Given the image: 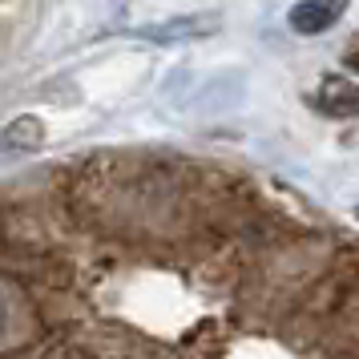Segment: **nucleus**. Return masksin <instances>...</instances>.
I'll return each instance as SVG.
<instances>
[{"label": "nucleus", "instance_id": "1", "mask_svg": "<svg viewBox=\"0 0 359 359\" xmlns=\"http://www.w3.org/2000/svg\"><path fill=\"white\" fill-rule=\"evenodd\" d=\"M343 13H347V0H299L291 8V29L299 36L327 33L331 25H339Z\"/></svg>", "mask_w": 359, "mask_h": 359}, {"label": "nucleus", "instance_id": "2", "mask_svg": "<svg viewBox=\"0 0 359 359\" xmlns=\"http://www.w3.org/2000/svg\"><path fill=\"white\" fill-rule=\"evenodd\" d=\"M315 105L319 114L327 117H359V81H347V77H327L315 93Z\"/></svg>", "mask_w": 359, "mask_h": 359}, {"label": "nucleus", "instance_id": "3", "mask_svg": "<svg viewBox=\"0 0 359 359\" xmlns=\"http://www.w3.org/2000/svg\"><path fill=\"white\" fill-rule=\"evenodd\" d=\"M45 142V121L33 114L13 117L4 130H0V154H29Z\"/></svg>", "mask_w": 359, "mask_h": 359}, {"label": "nucleus", "instance_id": "4", "mask_svg": "<svg viewBox=\"0 0 359 359\" xmlns=\"http://www.w3.org/2000/svg\"><path fill=\"white\" fill-rule=\"evenodd\" d=\"M210 20L214 17H190V20H170L162 29H154L149 36H158V41H174V36H186V33H210Z\"/></svg>", "mask_w": 359, "mask_h": 359}, {"label": "nucleus", "instance_id": "5", "mask_svg": "<svg viewBox=\"0 0 359 359\" xmlns=\"http://www.w3.org/2000/svg\"><path fill=\"white\" fill-rule=\"evenodd\" d=\"M41 359H97V351H93L89 343H81V339H57V343L45 347Z\"/></svg>", "mask_w": 359, "mask_h": 359}, {"label": "nucleus", "instance_id": "6", "mask_svg": "<svg viewBox=\"0 0 359 359\" xmlns=\"http://www.w3.org/2000/svg\"><path fill=\"white\" fill-rule=\"evenodd\" d=\"M8 331V299H4V291H0V335Z\"/></svg>", "mask_w": 359, "mask_h": 359}]
</instances>
